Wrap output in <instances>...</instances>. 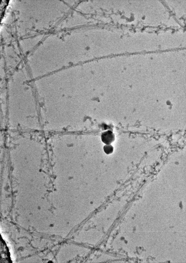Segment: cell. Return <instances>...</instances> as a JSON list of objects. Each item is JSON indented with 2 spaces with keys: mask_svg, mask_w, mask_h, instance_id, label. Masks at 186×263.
<instances>
[{
  "mask_svg": "<svg viewBox=\"0 0 186 263\" xmlns=\"http://www.w3.org/2000/svg\"><path fill=\"white\" fill-rule=\"evenodd\" d=\"M101 138L104 143L106 145L110 144L114 141L115 136L112 131L108 130L102 133Z\"/></svg>",
  "mask_w": 186,
  "mask_h": 263,
  "instance_id": "obj_1",
  "label": "cell"
},
{
  "mask_svg": "<svg viewBox=\"0 0 186 263\" xmlns=\"http://www.w3.org/2000/svg\"><path fill=\"white\" fill-rule=\"evenodd\" d=\"M103 149L105 152L106 154H109L112 153L113 148L110 144H106L104 146Z\"/></svg>",
  "mask_w": 186,
  "mask_h": 263,
  "instance_id": "obj_2",
  "label": "cell"
}]
</instances>
